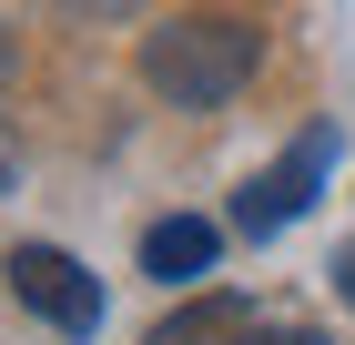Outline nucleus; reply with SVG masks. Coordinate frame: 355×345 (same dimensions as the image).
<instances>
[{"instance_id": "f257e3e1", "label": "nucleus", "mask_w": 355, "mask_h": 345, "mask_svg": "<svg viewBox=\"0 0 355 345\" xmlns=\"http://www.w3.org/2000/svg\"><path fill=\"white\" fill-rule=\"evenodd\" d=\"M254 61H264V31L234 21V10H183V21L142 31V81L183 112H223L254 81Z\"/></svg>"}, {"instance_id": "f03ea898", "label": "nucleus", "mask_w": 355, "mask_h": 345, "mask_svg": "<svg viewBox=\"0 0 355 345\" xmlns=\"http://www.w3.org/2000/svg\"><path fill=\"white\" fill-rule=\"evenodd\" d=\"M0 274H10V294H21L51 335H92V325H102V285H92V264H71L61 244H10Z\"/></svg>"}, {"instance_id": "7ed1b4c3", "label": "nucleus", "mask_w": 355, "mask_h": 345, "mask_svg": "<svg viewBox=\"0 0 355 345\" xmlns=\"http://www.w3.org/2000/svg\"><path fill=\"white\" fill-rule=\"evenodd\" d=\"M325 162H335V133L315 122V133H304V142H295L284 162H264V173H254V183L234 193V234H254V244H264V234H284V224H295V213L315 203Z\"/></svg>"}, {"instance_id": "20e7f679", "label": "nucleus", "mask_w": 355, "mask_h": 345, "mask_svg": "<svg viewBox=\"0 0 355 345\" xmlns=\"http://www.w3.org/2000/svg\"><path fill=\"white\" fill-rule=\"evenodd\" d=\"M142 274H153V285H193V274H214V224H203V213H163V224L142 234Z\"/></svg>"}, {"instance_id": "39448f33", "label": "nucleus", "mask_w": 355, "mask_h": 345, "mask_svg": "<svg viewBox=\"0 0 355 345\" xmlns=\"http://www.w3.org/2000/svg\"><path fill=\"white\" fill-rule=\"evenodd\" d=\"M244 335H254L244 294H193V305H173V315L153 325V345H244Z\"/></svg>"}, {"instance_id": "423d86ee", "label": "nucleus", "mask_w": 355, "mask_h": 345, "mask_svg": "<svg viewBox=\"0 0 355 345\" xmlns=\"http://www.w3.org/2000/svg\"><path fill=\"white\" fill-rule=\"evenodd\" d=\"M244 345H335V335H315V325H254Z\"/></svg>"}, {"instance_id": "0eeeda50", "label": "nucleus", "mask_w": 355, "mask_h": 345, "mask_svg": "<svg viewBox=\"0 0 355 345\" xmlns=\"http://www.w3.org/2000/svg\"><path fill=\"white\" fill-rule=\"evenodd\" d=\"M335 285H345V305H355V244H345V264H335Z\"/></svg>"}, {"instance_id": "6e6552de", "label": "nucleus", "mask_w": 355, "mask_h": 345, "mask_svg": "<svg viewBox=\"0 0 355 345\" xmlns=\"http://www.w3.org/2000/svg\"><path fill=\"white\" fill-rule=\"evenodd\" d=\"M82 10H132V0H82Z\"/></svg>"}, {"instance_id": "1a4fd4ad", "label": "nucleus", "mask_w": 355, "mask_h": 345, "mask_svg": "<svg viewBox=\"0 0 355 345\" xmlns=\"http://www.w3.org/2000/svg\"><path fill=\"white\" fill-rule=\"evenodd\" d=\"M0 71H10V31H0Z\"/></svg>"}]
</instances>
